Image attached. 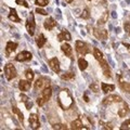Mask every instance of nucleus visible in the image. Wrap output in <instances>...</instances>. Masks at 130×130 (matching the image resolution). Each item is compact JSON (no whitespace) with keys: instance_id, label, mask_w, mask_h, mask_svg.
Masks as SVG:
<instances>
[{"instance_id":"22","label":"nucleus","mask_w":130,"mask_h":130,"mask_svg":"<svg viewBox=\"0 0 130 130\" xmlns=\"http://www.w3.org/2000/svg\"><path fill=\"white\" fill-rule=\"evenodd\" d=\"M21 100L23 101L24 103H25L26 108H27V109H29V108H31V107H32V103H31V101L29 100V98L26 96L25 94H21Z\"/></svg>"},{"instance_id":"25","label":"nucleus","mask_w":130,"mask_h":130,"mask_svg":"<svg viewBox=\"0 0 130 130\" xmlns=\"http://www.w3.org/2000/svg\"><path fill=\"white\" fill-rule=\"evenodd\" d=\"M93 54H94V58H95L98 61H99V62H100L101 60H103V53H102V52H101L98 48L93 49Z\"/></svg>"},{"instance_id":"36","label":"nucleus","mask_w":130,"mask_h":130,"mask_svg":"<svg viewBox=\"0 0 130 130\" xmlns=\"http://www.w3.org/2000/svg\"><path fill=\"white\" fill-rule=\"evenodd\" d=\"M80 16H81L83 19H85V20L89 19V18H90V13H89V10H88V9H85V10L83 11V13H81Z\"/></svg>"},{"instance_id":"13","label":"nucleus","mask_w":130,"mask_h":130,"mask_svg":"<svg viewBox=\"0 0 130 130\" xmlns=\"http://www.w3.org/2000/svg\"><path fill=\"white\" fill-rule=\"evenodd\" d=\"M58 39L59 41H63V40H67V41H70V40H72V36L70 34V31L68 30H63L61 34L58 35Z\"/></svg>"},{"instance_id":"6","label":"nucleus","mask_w":130,"mask_h":130,"mask_svg":"<svg viewBox=\"0 0 130 130\" xmlns=\"http://www.w3.org/2000/svg\"><path fill=\"white\" fill-rule=\"evenodd\" d=\"M32 58V55L30 52H28V51H22V52H20V53L16 55V58L15 60L18 61V62H24V61H29L31 60Z\"/></svg>"},{"instance_id":"42","label":"nucleus","mask_w":130,"mask_h":130,"mask_svg":"<svg viewBox=\"0 0 130 130\" xmlns=\"http://www.w3.org/2000/svg\"><path fill=\"white\" fill-rule=\"evenodd\" d=\"M108 62H109V64H111V65H112V66H115V64H114V62H113V61H112V59H111V58H109V56H108Z\"/></svg>"},{"instance_id":"7","label":"nucleus","mask_w":130,"mask_h":130,"mask_svg":"<svg viewBox=\"0 0 130 130\" xmlns=\"http://www.w3.org/2000/svg\"><path fill=\"white\" fill-rule=\"evenodd\" d=\"M93 34H94V36L98 39H102V40H106L108 36V32L106 29H98V28L93 30Z\"/></svg>"},{"instance_id":"23","label":"nucleus","mask_w":130,"mask_h":130,"mask_svg":"<svg viewBox=\"0 0 130 130\" xmlns=\"http://www.w3.org/2000/svg\"><path fill=\"white\" fill-rule=\"evenodd\" d=\"M36 43H37V46L39 48L43 47V44L46 43V38H44V36L42 34H40L38 37H37V39H36Z\"/></svg>"},{"instance_id":"2","label":"nucleus","mask_w":130,"mask_h":130,"mask_svg":"<svg viewBox=\"0 0 130 130\" xmlns=\"http://www.w3.org/2000/svg\"><path fill=\"white\" fill-rule=\"evenodd\" d=\"M35 28H36V23H35V18H34V14L30 12L29 16H28V20L26 22V29L27 32L29 34L30 36H32L35 34Z\"/></svg>"},{"instance_id":"43","label":"nucleus","mask_w":130,"mask_h":130,"mask_svg":"<svg viewBox=\"0 0 130 130\" xmlns=\"http://www.w3.org/2000/svg\"><path fill=\"white\" fill-rule=\"evenodd\" d=\"M124 46H125L126 48H127V49H128V51L130 52V44H129V43H126V42H125V43H124Z\"/></svg>"},{"instance_id":"30","label":"nucleus","mask_w":130,"mask_h":130,"mask_svg":"<svg viewBox=\"0 0 130 130\" xmlns=\"http://www.w3.org/2000/svg\"><path fill=\"white\" fill-rule=\"evenodd\" d=\"M25 76H26L27 80H29V81H31L34 79V73H32V71H30V70H27L25 72Z\"/></svg>"},{"instance_id":"46","label":"nucleus","mask_w":130,"mask_h":130,"mask_svg":"<svg viewBox=\"0 0 130 130\" xmlns=\"http://www.w3.org/2000/svg\"><path fill=\"white\" fill-rule=\"evenodd\" d=\"M66 2H68V3H71V2H73V0H65Z\"/></svg>"},{"instance_id":"12","label":"nucleus","mask_w":130,"mask_h":130,"mask_svg":"<svg viewBox=\"0 0 130 130\" xmlns=\"http://www.w3.org/2000/svg\"><path fill=\"white\" fill-rule=\"evenodd\" d=\"M128 112H129L128 104L126 102H123V101H121V106L118 108V115H119V117H125L128 114Z\"/></svg>"},{"instance_id":"9","label":"nucleus","mask_w":130,"mask_h":130,"mask_svg":"<svg viewBox=\"0 0 130 130\" xmlns=\"http://www.w3.org/2000/svg\"><path fill=\"white\" fill-rule=\"evenodd\" d=\"M49 66L51 67V70L55 72V73H59L60 72V62H59V60L56 59V58H53V59H51L50 61H49Z\"/></svg>"},{"instance_id":"28","label":"nucleus","mask_w":130,"mask_h":130,"mask_svg":"<svg viewBox=\"0 0 130 130\" xmlns=\"http://www.w3.org/2000/svg\"><path fill=\"white\" fill-rule=\"evenodd\" d=\"M89 88H90V90L93 91V92H99L100 91V85L98 83H91Z\"/></svg>"},{"instance_id":"39","label":"nucleus","mask_w":130,"mask_h":130,"mask_svg":"<svg viewBox=\"0 0 130 130\" xmlns=\"http://www.w3.org/2000/svg\"><path fill=\"white\" fill-rule=\"evenodd\" d=\"M124 27H125V30L128 32V34L130 35V24H128V23H125V25H124Z\"/></svg>"},{"instance_id":"1","label":"nucleus","mask_w":130,"mask_h":130,"mask_svg":"<svg viewBox=\"0 0 130 130\" xmlns=\"http://www.w3.org/2000/svg\"><path fill=\"white\" fill-rule=\"evenodd\" d=\"M58 103L61 106V108H63V109H68L73 105L74 100H73L72 94L68 89H63V90H61L59 92Z\"/></svg>"},{"instance_id":"44","label":"nucleus","mask_w":130,"mask_h":130,"mask_svg":"<svg viewBox=\"0 0 130 130\" xmlns=\"http://www.w3.org/2000/svg\"><path fill=\"white\" fill-rule=\"evenodd\" d=\"M115 32H117V34H119V32H120V28H119V27L115 28Z\"/></svg>"},{"instance_id":"10","label":"nucleus","mask_w":130,"mask_h":130,"mask_svg":"<svg viewBox=\"0 0 130 130\" xmlns=\"http://www.w3.org/2000/svg\"><path fill=\"white\" fill-rule=\"evenodd\" d=\"M18 48V43L13 42V41H8L7 46H6V55L9 56L12 52L15 51V49Z\"/></svg>"},{"instance_id":"11","label":"nucleus","mask_w":130,"mask_h":130,"mask_svg":"<svg viewBox=\"0 0 130 130\" xmlns=\"http://www.w3.org/2000/svg\"><path fill=\"white\" fill-rule=\"evenodd\" d=\"M43 26H44V28H46V29L51 30V29H53V28L56 26V22L54 21L53 18H48L46 21H44Z\"/></svg>"},{"instance_id":"33","label":"nucleus","mask_w":130,"mask_h":130,"mask_svg":"<svg viewBox=\"0 0 130 130\" xmlns=\"http://www.w3.org/2000/svg\"><path fill=\"white\" fill-rule=\"evenodd\" d=\"M120 129L121 130H124V129H130V119H127L126 121H124V123L121 124Z\"/></svg>"},{"instance_id":"41","label":"nucleus","mask_w":130,"mask_h":130,"mask_svg":"<svg viewBox=\"0 0 130 130\" xmlns=\"http://www.w3.org/2000/svg\"><path fill=\"white\" fill-rule=\"evenodd\" d=\"M112 18H113V19H117V14H116V12H115V11H113V12H112Z\"/></svg>"},{"instance_id":"4","label":"nucleus","mask_w":130,"mask_h":130,"mask_svg":"<svg viewBox=\"0 0 130 130\" xmlns=\"http://www.w3.org/2000/svg\"><path fill=\"white\" fill-rule=\"evenodd\" d=\"M76 51L78 52L80 55H83V56L90 52V50H89V48H88L87 44L85 43L84 41H80V40H77V41H76Z\"/></svg>"},{"instance_id":"17","label":"nucleus","mask_w":130,"mask_h":130,"mask_svg":"<svg viewBox=\"0 0 130 130\" xmlns=\"http://www.w3.org/2000/svg\"><path fill=\"white\" fill-rule=\"evenodd\" d=\"M19 88L22 91H28L30 89V83L29 80H20L19 81Z\"/></svg>"},{"instance_id":"3","label":"nucleus","mask_w":130,"mask_h":130,"mask_svg":"<svg viewBox=\"0 0 130 130\" xmlns=\"http://www.w3.org/2000/svg\"><path fill=\"white\" fill-rule=\"evenodd\" d=\"M5 75L8 80H12L16 77L18 74H16V70L13 66V64H7L5 66Z\"/></svg>"},{"instance_id":"14","label":"nucleus","mask_w":130,"mask_h":130,"mask_svg":"<svg viewBox=\"0 0 130 130\" xmlns=\"http://www.w3.org/2000/svg\"><path fill=\"white\" fill-rule=\"evenodd\" d=\"M43 86H44V88L49 87V81H48V83H46V79H44V78H38L37 80H36V83H35V89H36V90L41 89Z\"/></svg>"},{"instance_id":"40","label":"nucleus","mask_w":130,"mask_h":130,"mask_svg":"<svg viewBox=\"0 0 130 130\" xmlns=\"http://www.w3.org/2000/svg\"><path fill=\"white\" fill-rule=\"evenodd\" d=\"M55 13H56V15H58V19H59V20L62 18V15H61V11H60L59 9H56V12H55Z\"/></svg>"},{"instance_id":"16","label":"nucleus","mask_w":130,"mask_h":130,"mask_svg":"<svg viewBox=\"0 0 130 130\" xmlns=\"http://www.w3.org/2000/svg\"><path fill=\"white\" fill-rule=\"evenodd\" d=\"M8 18H9V20L12 22H16V23L21 22V20H20V18L18 16V13H16L15 9H13V8H10V13H9Z\"/></svg>"},{"instance_id":"5","label":"nucleus","mask_w":130,"mask_h":130,"mask_svg":"<svg viewBox=\"0 0 130 130\" xmlns=\"http://www.w3.org/2000/svg\"><path fill=\"white\" fill-rule=\"evenodd\" d=\"M123 101V99H121V96L117 95V94H111L106 96L105 99L103 100V104L104 105H109L112 103H117V102H121Z\"/></svg>"},{"instance_id":"8","label":"nucleus","mask_w":130,"mask_h":130,"mask_svg":"<svg viewBox=\"0 0 130 130\" xmlns=\"http://www.w3.org/2000/svg\"><path fill=\"white\" fill-rule=\"evenodd\" d=\"M29 125L32 129L39 128V118L37 114H30L29 115Z\"/></svg>"},{"instance_id":"21","label":"nucleus","mask_w":130,"mask_h":130,"mask_svg":"<svg viewBox=\"0 0 130 130\" xmlns=\"http://www.w3.org/2000/svg\"><path fill=\"white\" fill-rule=\"evenodd\" d=\"M81 128H83V123H81V118H80V117H78V118L75 119L72 123V129L78 130V129H81Z\"/></svg>"},{"instance_id":"29","label":"nucleus","mask_w":130,"mask_h":130,"mask_svg":"<svg viewBox=\"0 0 130 130\" xmlns=\"http://www.w3.org/2000/svg\"><path fill=\"white\" fill-rule=\"evenodd\" d=\"M12 112H13L14 114H16V115L19 116V118H20V120L21 121H23V119H24V117H23V114H22V112L20 111V109L16 107V106H13L12 107Z\"/></svg>"},{"instance_id":"26","label":"nucleus","mask_w":130,"mask_h":130,"mask_svg":"<svg viewBox=\"0 0 130 130\" xmlns=\"http://www.w3.org/2000/svg\"><path fill=\"white\" fill-rule=\"evenodd\" d=\"M74 77H75V73H74V72H67V73H65L64 75L61 76V78L65 79V80H68V79L74 78Z\"/></svg>"},{"instance_id":"15","label":"nucleus","mask_w":130,"mask_h":130,"mask_svg":"<svg viewBox=\"0 0 130 130\" xmlns=\"http://www.w3.org/2000/svg\"><path fill=\"white\" fill-rule=\"evenodd\" d=\"M100 64H101V67H102L105 77H108V78H111V77H112V76H111V71H109V68H108L107 63L105 62L104 60H101V61H100Z\"/></svg>"},{"instance_id":"37","label":"nucleus","mask_w":130,"mask_h":130,"mask_svg":"<svg viewBox=\"0 0 130 130\" xmlns=\"http://www.w3.org/2000/svg\"><path fill=\"white\" fill-rule=\"evenodd\" d=\"M46 102H47V101L44 100L41 95H40V96L38 98V99H37V104L39 105V106H42V105H43L44 103H46Z\"/></svg>"},{"instance_id":"45","label":"nucleus","mask_w":130,"mask_h":130,"mask_svg":"<svg viewBox=\"0 0 130 130\" xmlns=\"http://www.w3.org/2000/svg\"><path fill=\"white\" fill-rule=\"evenodd\" d=\"M85 101H86V102H89V99H88V96H87V93H85Z\"/></svg>"},{"instance_id":"24","label":"nucleus","mask_w":130,"mask_h":130,"mask_svg":"<svg viewBox=\"0 0 130 130\" xmlns=\"http://www.w3.org/2000/svg\"><path fill=\"white\" fill-rule=\"evenodd\" d=\"M78 65H79V70L85 71L88 67V62L85 59H79L78 60Z\"/></svg>"},{"instance_id":"27","label":"nucleus","mask_w":130,"mask_h":130,"mask_svg":"<svg viewBox=\"0 0 130 130\" xmlns=\"http://www.w3.org/2000/svg\"><path fill=\"white\" fill-rule=\"evenodd\" d=\"M120 88L123 89L125 92L130 93V83H124V81H120Z\"/></svg>"},{"instance_id":"32","label":"nucleus","mask_w":130,"mask_h":130,"mask_svg":"<svg viewBox=\"0 0 130 130\" xmlns=\"http://www.w3.org/2000/svg\"><path fill=\"white\" fill-rule=\"evenodd\" d=\"M48 1L49 0H35V3L39 7H44L48 5Z\"/></svg>"},{"instance_id":"20","label":"nucleus","mask_w":130,"mask_h":130,"mask_svg":"<svg viewBox=\"0 0 130 130\" xmlns=\"http://www.w3.org/2000/svg\"><path fill=\"white\" fill-rule=\"evenodd\" d=\"M101 86H102V91L104 93H108L111 91H114V89H115V86H114V85H107L105 83H102Z\"/></svg>"},{"instance_id":"18","label":"nucleus","mask_w":130,"mask_h":130,"mask_svg":"<svg viewBox=\"0 0 130 130\" xmlns=\"http://www.w3.org/2000/svg\"><path fill=\"white\" fill-rule=\"evenodd\" d=\"M51 95H52V89L50 87H46L43 88V90L41 92V96L46 101H49L51 99Z\"/></svg>"},{"instance_id":"34","label":"nucleus","mask_w":130,"mask_h":130,"mask_svg":"<svg viewBox=\"0 0 130 130\" xmlns=\"http://www.w3.org/2000/svg\"><path fill=\"white\" fill-rule=\"evenodd\" d=\"M53 129H60V130H66L67 127L63 124H55L53 125Z\"/></svg>"},{"instance_id":"31","label":"nucleus","mask_w":130,"mask_h":130,"mask_svg":"<svg viewBox=\"0 0 130 130\" xmlns=\"http://www.w3.org/2000/svg\"><path fill=\"white\" fill-rule=\"evenodd\" d=\"M107 13H104L103 14V16L102 18H101L100 20H99V22H98V24H99V25H103V24H105L107 22Z\"/></svg>"},{"instance_id":"19","label":"nucleus","mask_w":130,"mask_h":130,"mask_svg":"<svg viewBox=\"0 0 130 130\" xmlns=\"http://www.w3.org/2000/svg\"><path fill=\"white\" fill-rule=\"evenodd\" d=\"M61 49H62V51L65 53V55H67V56H71V55H72L73 49H72V47H71L68 43H64V44H62Z\"/></svg>"},{"instance_id":"35","label":"nucleus","mask_w":130,"mask_h":130,"mask_svg":"<svg viewBox=\"0 0 130 130\" xmlns=\"http://www.w3.org/2000/svg\"><path fill=\"white\" fill-rule=\"evenodd\" d=\"M16 3H18L19 6H23V7H25V8H29V5L26 2V0H15Z\"/></svg>"},{"instance_id":"38","label":"nucleus","mask_w":130,"mask_h":130,"mask_svg":"<svg viewBox=\"0 0 130 130\" xmlns=\"http://www.w3.org/2000/svg\"><path fill=\"white\" fill-rule=\"evenodd\" d=\"M36 12H37V13H39V14H41V15H47V14H48V12H47L46 10L41 9V8H37V9H36Z\"/></svg>"}]
</instances>
